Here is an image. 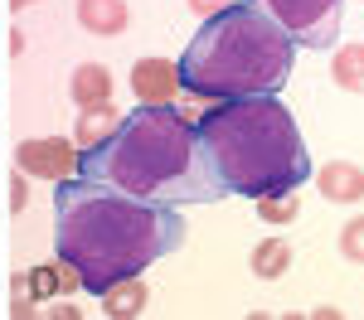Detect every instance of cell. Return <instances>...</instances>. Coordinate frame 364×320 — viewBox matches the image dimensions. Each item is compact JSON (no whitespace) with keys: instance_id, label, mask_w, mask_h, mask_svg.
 <instances>
[{"instance_id":"7c38bea8","label":"cell","mask_w":364,"mask_h":320,"mask_svg":"<svg viewBox=\"0 0 364 320\" xmlns=\"http://www.w3.org/2000/svg\"><path fill=\"white\" fill-rule=\"evenodd\" d=\"M132 20L127 0H78V25L87 34H122Z\"/></svg>"},{"instance_id":"5bb4252c","label":"cell","mask_w":364,"mask_h":320,"mask_svg":"<svg viewBox=\"0 0 364 320\" xmlns=\"http://www.w3.org/2000/svg\"><path fill=\"white\" fill-rule=\"evenodd\" d=\"M287 267H291V243H287V238H262V243L252 248V277L277 282Z\"/></svg>"},{"instance_id":"3957f363","label":"cell","mask_w":364,"mask_h":320,"mask_svg":"<svg viewBox=\"0 0 364 320\" xmlns=\"http://www.w3.org/2000/svg\"><path fill=\"white\" fill-rule=\"evenodd\" d=\"M78 175L151 204H214L219 189L195 150V116L175 107L127 112L102 145L78 150Z\"/></svg>"},{"instance_id":"8fae6325","label":"cell","mask_w":364,"mask_h":320,"mask_svg":"<svg viewBox=\"0 0 364 320\" xmlns=\"http://www.w3.org/2000/svg\"><path fill=\"white\" fill-rule=\"evenodd\" d=\"M117 121H122V112H117L112 102H97V107H78L73 145H78V150H87V145H102V141H107V136L117 131Z\"/></svg>"},{"instance_id":"ffe728a7","label":"cell","mask_w":364,"mask_h":320,"mask_svg":"<svg viewBox=\"0 0 364 320\" xmlns=\"http://www.w3.org/2000/svg\"><path fill=\"white\" fill-rule=\"evenodd\" d=\"M49 316H54V320H78L83 311H78V306H49Z\"/></svg>"},{"instance_id":"277c9868","label":"cell","mask_w":364,"mask_h":320,"mask_svg":"<svg viewBox=\"0 0 364 320\" xmlns=\"http://www.w3.org/2000/svg\"><path fill=\"white\" fill-rule=\"evenodd\" d=\"M291 63H296L291 34L257 0H233L199 25L175 68L190 97L224 102V97L282 92L291 78Z\"/></svg>"},{"instance_id":"9c48e42d","label":"cell","mask_w":364,"mask_h":320,"mask_svg":"<svg viewBox=\"0 0 364 320\" xmlns=\"http://www.w3.org/2000/svg\"><path fill=\"white\" fill-rule=\"evenodd\" d=\"M25 291L44 306V301H54L58 291H83V282H78V272L68 262H39V267L25 272Z\"/></svg>"},{"instance_id":"e0dca14e","label":"cell","mask_w":364,"mask_h":320,"mask_svg":"<svg viewBox=\"0 0 364 320\" xmlns=\"http://www.w3.org/2000/svg\"><path fill=\"white\" fill-rule=\"evenodd\" d=\"M340 253H345L350 262H364V214L340 228Z\"/></svg>"},{"instance_id":"30bf717a","label":"cell","mask_w":364,"mask_h":320,"mask_svg":"<svg viewBox=\"0 0 364 320\" xmlns=\"http://www.w3.org/2000/svg\"><path fill=\"white\" fill-rule=\"evenodd\" d=\"M97 301H102V311L112 320H136L141 311L151 306V287H146L141 277H127V282H112Z\"/></svg>"},{"instance_id":"44dd1931","label":"cell","mask_w":364,"mask_h":320,"mask_svg":"<svg viewBox=\"0 0 364 320\" xmlns=\"http://www.w3.org/2000/svg\"><path fill=\"white\" fill-rule=\"evenodd\" d=\"M29 5H39V0H10V10H29Z\"/></svg>"},{"instance_id":"d6986e66","label":"cell","mask_w":364,"mask_h":320,"mask_svg":"<svg viewBox=\"0 0 364 320\" xmlns=\"http://www.w3.org/2000/svg\"><path fill=\"white\" fill-rule=\"evenodd\" d=\"M224 5H233V0H190V10H195V15H204V20H209L214 10H224Z\"/></svg>"},{"instance_id":"52a82bcc","label":"cell","mask_w":364,"mask_h":320,"mask_svg":"<svg viewBox=\"0 0 364 320\" xmlns=\"http://www.w3.org/2000/svg\"><path fill=\"white\" fill-rule=\"evenodd\" d=\"M132 92H136L146 107H170L175 92H180V68L166 58H136L132 68Z\"/></svg>"},{"instance_id":"5b68a950","label":"cell","mask_w":364,"mask_h":320,"mask_svg":"<svg viewBox=\"0 0 364 320\" xmlns=\"http://www.w3.org/2000/svg\"><path fill=\"white\" fill-rule=\"evenodd\" d=\"M277 20L296 49H336L345 0H257Z\"/></svg>"},{"instance_id":"6da1fadb","label":"cell","mask_w":364,"mask_h":320,"mask_svg":"<svg viewBox=\"0 0 364 320\" xmlns=\"http://www.w3.org/2000/svg\"><path fill=\"white\" fill-rule=\"evenodd\" d=\"M185 243V219L175 204L132 199L97 180L68 175L54 189V253L78 272L87 296L112 282L141 277Z\"/></svg>"},{"instance_id":"7a4b0ae2","label":"cell","mask_w":364,"mask_h":320,"mask_svg":"<svg viewBox=\"0 0 364 320\" xmlns=\"http://www.w3.org/2000/svg\"><path fill=\"white\" fill-rule=\"evenodd\" d=\"M195 150L219 199L243 194H287L311 180V150L301 141L296 116L282 107L277 92L224 97L195 116Z\"/></svg>"},{"instance_id":"ba28073f","label":"cell","mask_w":364,"mask_h":320,"mask_svg":"<svg viewBox=\"0 0 364 320\" xmlns=\"http://www.w3.org/2000/svg\"><path fill=\"white\" fill-rule=\"evenodd\" d=\"M316 189L331 204H360L364 199V170L350 165V160H331L316 170Z\"/></svg>"},{"instance_id":"ac0fdd59","label":"cell","mask_w":364,"mask_h":320,"mask_svg":"<svg viewBox=\"0 0 364 320\" xmlns=\"http://www.w3.org/2000/svg\"><path fill=\"white\" fill-rule=\"evenodd\" d=\"M25 204H29V175L15 170V175H10V209H15V214H25Z\"/></svg>"},{"instance_id":"4fadbf2b","label":"cell","mask_w":364,"mask_h":320,"mask_svg":"<svg viewBox=\"0 0 364 320\" xmlns=\"http://www.w3.org/2000/svg\"><path fill=\"white\" fill-rule=\"evenodd\" d=\"M73 102L78 107H97V102H112V73L102 68V63H78V73H73Z\"/></svg>"},{"instance_id":"2e32d148","label":"cell","mask_w":364,"mask_h":320,"mask_svg":"<svg viewBox=\"0 0 364 320\" xmlns=\"http://www.w3.org/2000/svg\"><path fill=\"white\" fill-rule=\"evenodd\" d=\"M252 204H257V219L272 224V228L296 219V189H287V194H262V199H252Z\"/></svg>"},{"instance_id":"8992f818","label":"cell","mask_w":364,"mask_h":320,"mask_svg":"<svg viewBox=\"0 0 364 320\" xmlns=\"http://www.w3.org/2000/svg\"><path fill=\"white\" fill-rule=\"evenodd\" d=\"M15 165L29 175V180H68L78 175V145L63 141V136H44V141H20L15 150Z\"/></svg>"},{"instance_id":"9a60e30c","label":"cell","mask_w":364,"mask_h":320,"mask_svg":"<svg viewBox=\"0 0 364 320\" xmlns=\"http://www.w3.org/2000/svg\"><path fill=\"white\" fill-rule=\"evenodd\" d=\"M331 78H336V87H345V92H364V44H345V49H336Z\"/></svg>"}]
</instances>
